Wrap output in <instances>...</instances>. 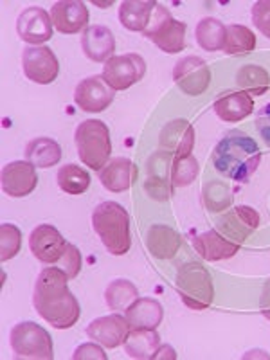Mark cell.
I'll return each mask as SVG.
<instances>
[{"mask_svg":"<svg viewBox=\"0 0 270 360\" xmlns=\"http://www.w3.org/2000/svg\"><path fill=\"white\" fill-rule=\"evenodd\" d=\"M135 299H139V290L128 279H115L105 292V301H107L108 308L115 311H127V308Z\"/></svg>","mask_w":270,"mask_h":360,"instance_id":"obj_29","label":"cell"},{"mask_svg":"<svg viewBox=\"0 0 270 360\" xmlns=\"http://www.w3.org/2000/svg\"><path fill=\"white\" fill-rule=\"evenodd\" d=\"M157 2L153 0H124L119 6V22L128 31L134 33H144Z\"/></svg>","mask_w":270,"mask_h":360,"instance_id":"obj_23","label":"cell"},{"mask_svg":"<svg viewBox=\"0 0 270 360\" xmlns=\"http://www.w3.org/2000/svg\"><path fill=\"white\" fill-rule=\"evenodd\" d=\"M137 166L127 157H115L108 160V164L99 172V180L103 188L112 193H123L134 186L137 180Z\"/></svg>","mask_w":270,"mask_h":360,"instance_id":"obj_19","label":"cell"},{"mask_svg":"<svg viewBox=\"0 0 270 360\" xmlns=\"http://www.w3.org/2000/svg\"><path fill=\"white\" fill-rule=\"evenodd\" d=\"M175 285L182 303L191 310H205L213 303V279L200 263L180 266Z\"/></svg>","mask_w":270,"mask_h":360,"instance_id":"obj_5","label":"cell"},{"mask_svg":"<svg viewBox=\"0 0 270 360\" xmlns=\"http://www.w3.org/2000/svg\"><path fill=\"white\" fill-rule=\"evenodd\" d=\"M173 82L188 96H200L211 83V70L198 56L180 58L173 67Z\"/></svg>","mask_w":270,"mask_h":360,"instance_id":"obj_10","label":"cell"},{"mask_svg":"<svg viewBox=\"0 0 270 360\" xmlns=\"http://www.w3.org/2000/svg\"><path fill=\"white\" fill-rule=\"evenodd\" d=\"M153 359H172V360H175L176 353H175V349L172 348V346H168V344H160L159 349H157L155 355H153Z\"/></svg>","mask_w":270,"mask_h":360,"instance_id":"obj_39","label":"cell"},{"mask_svg":"<svg viewBox=\"0 0 270 360\" xmlns=\"http://www.w3.org/2000/svg\"><path fill=\"white\" fill-rule=\"evenodd\" d=\"M49 15L54 29L62 34H76L89 24V9L79 0H58Z\"/></svg>","mask_w":270,"mask_h":360,"instance_id":"obj_16","label":"cell"},{"mask_svg":"<svg viewBox=\"0 0 270 360\" xmlns=\"http://www.w3.org/2000/svg\"><path fill=\"white\" fill-rule=\"evenodd\" d=\"M162 304L152 297H139L127 308V321L130 330H157L162 323Z\"/></svg>","mask_w":270,"mask_h":360,"instance_id":"obj_20","label":"cell"},{"mask_svg":"<svg viewBox=\"0 0 270 360\" xmlns=\"http://www.w3.org/2000/svg\"><path fill=\"white\" fill-rule=\"evenodd\" d=\"M69 276L60 266H47L34 283L33 304L37 314L56 330H69L79 319V303L69 290Z\"/></svg>","mask_w":270,"mask_h":360,"instance_id":"obj_1","label":"cell"},{"mask_svg":"<svg viewBox=\"0 0 270 360\" xmlns=\"http://www.w3.org/2000/svg\"><path fill=\"white\" fill-rule=\"evenodd\" d=\"M58 186L69 195H83L90 186V175L78 164H65L58 169Z\"/></svg>","mask_w":270,"mask_h":360,"instance_id":"obj_30","label":"cell"},{"mask_svg":"<svg viewBox=\"0 0 270 360\" xmlns=\"http://www.w3.org/2000/svg\"><path fill=\"white\" fill-rule=\"evenodd\" d=\"M114 92L101 76H89L82 79L74 90V103L89 114L107 110L114 101Z\"/></svg>","mask_w":270,"mask_h":360,"instance_id":"obj_12","label":"cell"},{"mask_svg":"<svg viewBox=\"0 0 270 360\" xmlns=\"http://www.w3.org/2000/svg\"><path fill=\"white\" fill-rule=\"evenodd\" d=\"M22 69L29 82L49 85L60 74V63L54 51L47 45H31L22 53Z\"/></svg>","mask_w":270,"mask_h":360,"instance_id":"obj_9","label":"cell"},{"mask_svg":"<svg viewBox=\"0 0 270 360\" xmlns=\"http://www.w3.org/2000/svg\"><path fill=\"white\" fill-rule=\"evenodd\" d=\"M60 269L69 276V279H74L76 276L79 274V270H82L83 259H82V252L78 250V247L72 245V243H67V249L63 252V256L60 258V262L56 263Z\"/></svg>","mask_w":270,"mask_h":360,"instance_id":"obj_34","label":"cell"},{"mask_svg":"<svg viewBox=\"0 0 270 360\" xmlns=\"http://www.w3.org/2000/svg\"><path fill=\"white\" fill-rule=\"evenodd\" d=\"M256 49V34L247 25L233 24L225 27V54H247Z\"/></svg>","mask_w":270,"mask_h":360,"instance_id":"obj_28","label":"cell"},{"mask_svg":"<svg viewBox=\"0 0 270 360\" xmlns=\"http://www.w3.org/2000/svg\"><path fill=\"white\" fill-rule=\"evenodd\" d=\"M250 15L259 33L270 40V0H258L250 9Z\"/></svg>","mask_w":270,"mask_h":360,"instance_id":"obj_35","label":"cell"},{"mask_svg":"<svg viewBox=\"0 0 270 360\" xmlns=\"http://www.w3.org/2000/svg\"><path fill=\"white\" fill-rule=\"evenodd\" d=\"M25 160L33 164L34 168H53L62 159V146L49 137H37L29 141L25 146Z\"/></svg>","mask_w":270,"mask_h":360,"instance_id":"obj_24","label":"cell"},{"mask_svg":"<svg viewBox=\"0 0 270 360\" xmlns=\"http://www.w3.org/2000/svg\"><path fill=\"white\" fill-rule=\"evenodd\" d=\"M143 34L166 54L180 53L186 47V24L173 18L168 8H164L159 2L153 8L152 20Z\"/></svg>","mask_w":270,"mask_h":360,"instance_id":"obj_7","label":"cell"},{"mask_svg":"<svg viewBox=\"0 0 270 360\" xmlns=\"http://www.w3.org/2000/svg\"><path fill=\"white\" fill-rule=\"evenodd\" d=\"M128 332H130V326H128L127 317L119 314L98 317V319H94L86 326V335L90 339L105 346V348L112 349L124 344Z\"/></svg>","mask_w":270,"mask_h":360,"instance_id":"obj_15","label":"cell"},{"mask_svg":"<svg viewBox=\"0 0 270 360\" xmlns=\"http://www.w3.org/2000/svg\"><path fill=\"white\" fill-rule=\"evenodd\" d=\"M160 346V337L157 330H130L124 340V352L135 360L153 359Z\"/></svg>","mask_w":270,"mask_h":360,"instance_id":"obj_26","label":"cell"},{"mask_svg":"<svg viewBox=\"0 0 270 360\" xmlns=\"http://www.w3.org/2000/svg\"><path fill=\"white\" fill-rule=\"evenodd\" d=\"M198 172V160L191 155L188 157H172V186L173 188H186L197 180Z\"/></svg>","mask_w":270,"mask_h":360,"instance_id":"obj_32","label":"cell"},{"mask_svg":"<svg viewBox=\"0 0 270 360\" xmlns=\"http://www.w3.org/2000/svg\"><path fill=\"white\" fill-rule=\"evenodd\" d=\"M262 162L258 143L243 131L233 130L217 144L213 164L218 173L236 182H249Z\"/></svg>","mask_w":270,"mask_h":360,"instance_id":"obj_2","label":"cell"},{"mask_svg":"<svg viewBox=\"0 0 270 360\" xmlns=\"http://www.w3.org/2000/svg\"><path fill=\"white\" fill-rule=\"evenodd\" d=\"M146 245L155 258L168 259L180 249V236L168 225H153L148 231Z\"/></svg>","mask_w":270,"mask_h":360,"instance_id":"obj_25","label":"cell"},{"mask_svg":"<svg viewBox=\"0 0 270 360\" xmlns=\"http://www.w3.org/2000/svg\"><path fill=\"white\" fill-rule=\"evenodd\" d=\"M193 245L202 258L207 259V262H221V259L233 258L234 254L240 250L238 243L229 242L227 238H224L214 229L193 238Z\"/></svg>","mask_w":270,"mask_h":360,"instance_id":"obj_22","label":"cell"},{"mask_svg":"<svg viewBox=\"0 0 270 360\" xmlns=\"http://www.w3.org/2000/svg\"><path fill=\"white\" fill-rule=\"evenodd\" d=\"M262 314L265 315L266 319H270V283L266 285L265 292H263V299H262Z\"/></svg>","mask_w":270,"mask_h":360,"instance_id":"obj_40","label":"cell"},{"mask_svg":"<svg viewBox=\"0 0 270 360\" xmlns=\"http://www.w3.org/2000/svg\"><path fill=\"white\" fill-rule=\"evenodd\" d=\"M238 86H242L243 92L254 96L265 94L270 86V76L263 67L259 65H245L238 70L236 76Z\"/></svg>","mask_w":270,"mask_h":360,"instance_id":"obj_31","label":"cell"},{"mask_svg":"<svg viewBox=\"0 0 270 360\" xmlns=\"http://www.w3.org/2000/svg\"><path fill=\"white\" fill-rule=\"evenodd\" d=\"M74 360H86V359H92V360H107V353L103 352V348H99L96 342H86L82 344L76 348L72 355Z\"/></svg>","mask_w":270,"mask_h":360,"instance_id":"obj_36","label":"cell"},{"mask_svg":"<svg viewBox=\"0 0 270 360\" xmlns=\"http://www.w3.org/2000/svg\"><path fill=\"white\" fill-rule=\"evenodd\" d=\"M9 344L17 359H54V346L49 332L33 321L15 324L9 332Z\"/></svg>","mask_w":270,"mask_h":360,"instance_id":"obj_6","label":"cell"},{"mask_svg":"<svg viewBox=\"0 0 270 360\" xmlns=\"http://www.w3.org/2000/svg\"><path fill=\"white\" fill-rule=\"evenodd\" d=\"M214 114L225 121V123H238L242 119L249 117L254 110L252 96L240 90V92H229L217 98L213 105Z\"/></svg>","mask_w":270,"mask_h":360,"instance_id":"obj_21","label":"cell"},{"mask_svg":"<svg viewBox=\"0 0 270 360\" xmlns=\"http://www.w3.org/2000/svg\"><path fill=\"white\" fill-rule=\"evenodd\" d=\"M2 191L11 198H24L38 184L37 168L29 160H13L2 168Z\"/></svg>","mask_w":270,"mask_h":360,"instance_id":"obj_14","label":"cell"},{"mask_svg":"<svg viewBox=\"0 0 270 360\" xmlns=\"http://www.w3.org/2000/svg\"><path fill=\"white\" fill-rule=\"evenodd\" d=\"M82 49L92 62L107 63L115 51L114 33L107 25H89L83 31Z\"/></svg>","mask_w":270,"mask_h":360,"instance_id":"obj_18","label":"cell"},{"mask_svg":"<svg viewBox=\"0 0 270 360\" xmlns=\"http://www.w3.org/2000/svg\"><path fill=\"white\" fill-rule=\"evenodd\" d=\"M195 38H197V44L207 53L221 51L225 44V25L218 18H202L195 29Z\"/></svg>","mask_w":270,"mask_h":360,"instance_id":"obj_27","label":"cell"},{"mask_svg":"<svg viewBox=\"0 0 270 360\" xmlns=\"http://www.w3.org/2000/svg\"><path fill=\"white\" fill-rule=\"evenodd\" d=\"M256 130L266 143V146H270V103H266L256 115Z\"/></svg>","mask_w":270,"mask_h":360,"instance_id":"obj_37","label":"cell"},{"mask_svg":"<svg viewBox=\"0 0 270 360\" xmlns=\"http://www.w3.org/2000/svg\"><path fill=\"white\" fill-rule=\"evenodd\" d=\"M236 214L243 224L249 225L250 229H256L259 225V214L256 213V209H252L250 205H238Z\"/></svg>","mask_w":270,"mask_h":360,"instance_id":"obj_38","label":"cell"},{"mask_svg":"<svg viewBox=\"0 0 270 360\" xmlns=\"http://www.w3.org/2000/svg\"><path fill=\"white\" fill-rule=\"evenodd\" d=\"M146 74V62L141 54L128 53L112 56L103 65L101 78L107 82L112 90H127L131 85L144 78Z\"/></svg>","mask_w":270,"mask_h":360,"instance_id":"obj_8","label":"cell"},{"mask_svg":"<svg viewBox=\"0 0 270 360\" xmlns=\"http://www.w3.org/2000/svg\"><path fill=\"white\" fill-rule=\"evenodd\" d=\"M22 233L17 225L2 224L0 225V259L9 262L20 252Z\"/></svg>","mask_w":270,"mask_h":360,"instance_id":"obj_33","label":"cell"},{"mask_svg":"<svg viewBox=\"0 0 270 360\" xmlns=\"http://www.w3.org/2000/svg\"><path fill=\"white\" fill-rule=\"evenodd\" d=\"M29 249L40 263L56 265L65 252L67 242L54 225L41 224L29 234Z\"/></svg>","mask_w":270,"mask_h":360,"instance_id":"obj_11","label":"cell"},{"mask_svg":"<svg viewBox=\"0 0 270 360\" xmlns=\"http://www.w3.org/2000/svg\"><path fill=\"white\" fill-rule=\"evenodd\" d=\"M74 143L78 148V157L90 169L101 172L112 155L110 130L99 119H86L74 131Z\"/></svg>","mask_w":270,"mask_h":360,"instance_id":"obj_4","label":"cell"},{"mask_svg":"<svg viewBox=\"0 0 270 360\" xmlns=\"http://www.w3.org/2000/svg\"><path fill=\"white\" fill-rule=\"evenodd\" d=\"M159 143L172 157H188L195 146V130L186 119H175L160 130Z\"/></svg>","mask_w":270,"mask_h":360,"instance_id":"obj_17","label":"cell"},{"mask_svg":"<svg viewBox=\"0 0 270 360\" xmlns=\"http://www.w3.org/2000/svg\"><path fill=\"white\" fill-rule=\"evenodd\" d=\"M92 227L112 256H124L130 250V217L121 204L101 202L92 213Z\"/></svg>","mask_w":270,"mask_h":360,"instance_id":"obj_3","label":"cell"},{"mask_svg":"<svg viewBox=\"0 0 270 360\" xmlns=\"http://www.w3.org/2000/svg\"><path fill=\"white\" fill-rule=\"evenodd\" d=\"M54 25L51 15L38 6L25 8L17 18V34L31 45H41L53 38Z\"/></svg>","mask_w":270,"mask_h":360,"instance_id":"obj_13","label":"cell"}]
</instances>
